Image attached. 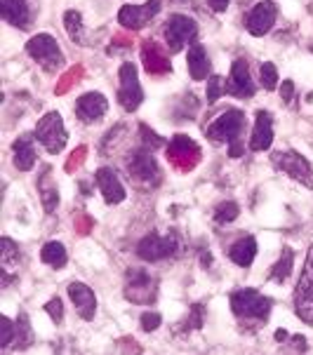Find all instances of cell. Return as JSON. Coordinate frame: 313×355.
Here are the masks:
<instances>
[{
    "label": "cell",
    "mask_w": 313,
    "mask_h": 355,
    "mask_svg": "<svg viewBox=\"0 0 313 355\" xmlns=\"http://www.w3.org/2000/svg\"><path fill=\"white\" fill-rule=\"evenodd\" d=\"M45 311L50 313V318L55 322H62V318H64V306H62V299L55 297V299H50L45 304Z\"/></svg>",
    "instance_id": "34"
},
{
    "label": "cell",
    "mask_w": 313,
    "mask_h": 355,
    "mask_svg": "<svg viewBox=\"0 0 313 355\" xmlns=\"http://www.w3.org/2000/svg\"><path fill=\"white\" fill-rule=\"evenodd\" d=\"M158 294L156 277H151L146 271H127L125 297L132 304H151Z\"/></svg>",
    "instance_id": "11"
},
{
    "label": "cell",
    "mask_w": 313,
    "mask_h": 355,
    "mask_svg": "<svg viewBox=\"0 0 313 355\" xmlns=\"http://www.w3.org/2000/svg\"><path fill=\"white\" fill-rule=\"evenodd\" d=\"M231 311L235 313V318L250 325H267L269 313H271V299L264 297L257 289H235L231 292Z\"/></svg>",
    "instance_id": "2"
},
{
    "label": "cell",
    "mask_w": 313,
    "mask_h": 355,
    "mask_svg": "<svg viewBox=\"0 0 313 355\" xmlns=\"http://www.w3.org/2000/svg\"><path fill=\"white\" fill-rule=\"evenodd\" d=\"M69 297L73 301L75 311H78V316L82 320H92L94 313H97V297H94L92 289L87 285H82V282H71Z\"/></svg>",
    "instance_id": "17"
},
{
    "label": "cell",
    "mask_w": 313,
    "mask_h": 355,
    "mask_svg": "<svg viewBox=\"0 0 313 355\" xmlns=\"http://www.w3.org/2000/svg\"><path fill=\"white\" fill-rule=\"evenodd\" d=\"M17 327L12 325L8 316H0V348H8L12 341H15Z\"/></svg>",
    "instance_id": "31"
},
{
    "label": "cell",
    "mask_w": 313,
    "mask_h": 355,
    "mask_svg": "<svg viewBox=\"0 0 313 355\" xmlns=\"http://www.w3.org/2000/svg\"><path fill=\"white\" fill-rule=\"evenodd\" d=\"M292 264H294V254L290 247H283V254H280V259L274 264V268H271V273L269 277L274 282H285L287 277H290L292 273Z\"/></svg>",
    "instance_id": "28"
},
{
    "label": "cell",
    "mask_w": 313,
    "mask_h": 355,
    "mask_svg": "<svg viewBox=\"0 0 313 355\" xmlns=\"http://www.w3.org/2000/svg\"><path fill=\"white\" fill-rule=\"evenodd\" d=\"M224 92L238 99H250L255 97V82L250 78V66L245 59H235L231 66V75L224 82Z\"/></svg>",
    "instance_id": "12"
},
{
    "label": "cell",
    "mask_w": 313,
    "mask_h": 355,
    "mask_svg": "<svg viewBox=\"0 0 313 355\" xmlns=\"http://www.w3.org/2000/svg\"><path fill=\"white\" fill-rule=\"evenodd\" d=\"M141 57H144V66H146L149 73H165V71L170 69L168 57H165L163 52L158 50V45H153V43L144 45V50H141Z\"/></svg>",
    "instance_id": "26"
},
{
    "label": "cell",
    "mask_w": 313,
    "mask_h": 355,
    "mask_svg": "<svg viewBox=\"0 0 313 355\" xmlns=\"http://www.w3.org/2000/svg\"><path fill=\"white\" fill-rule=\"evenodd\" d=\"M64 26H66L71 38L82 43V17H80V12L69 10L66 15H64Z\"/></svg>",
    "instance_id": "29"
},
{
    "label": "cell",
    "mask_w": 313,
    "mask_h": 355,
    "mask_svg": "<svg viewBox=\"0 0 313 355\" xmlns=\"http://www.w3.org/2000/svg\"><path fill=\"white\" fill-rule=\"evenodd\" d=\"M26 52H28V55H31V57L35 59V62H38L45 71H57V69H62V64H64L62 50H59L57 40L52 38L50 33H38V35H33V38L26 43Z\"/></svg>",
    "instance_id": "5"
},
{
    "label": "cell",
    "mask_w": 313,
    "mask_h": 355,
    "mask_svg": "<svg viewBox=\"0 0 313 355\" xmlns=\"http://www.w3.org/2000/svg\"><path fill=\"white\" fill-rule=\"evenodd\" d=\"M15 151V165L21 170V172H28L35 163V149H33V141L31 137H19L12 146Z\"/></svg>",
    "instance_id": "24"
},
{
    "label": "cell",
    "mask_w": 313,
    "mask_h": 355,
    "mask_svg": "<svg viewBox=\"0 0 313 355\" xmlns=\"http://www.w3.org/2000/svg\"><path fill=\"white\" fill-rule=\"evenodd\" d=\"M109 111V102H106L104 94L99 92H87L75 102V116L80 118L82 122L92 125V122H99Z\"/></svg>",
    "instance_id": "15"
},
{
    "label": "cell",
    "mask_w": 313,
    "mask_h": 355,
    "mask_svg": "<svg viewBox=\"0 0 313 355\" xmlns=\"http://www.w3.org/2000/svg\"><path fill=\"white\" fill-rule=\"evenodd\" d=\"M271 161H274V165L280 172H285L287 176H292L294 181L304 183L306 188L313 191V167L304 156H299L297 151H276L274 156H271Z\"/></svg>",
    "instance_id": "6"
},
{
    "label": "cell",
    "mask_w": 313,
    "mask_h": 355,
    "mask_svg": "<svg viewBox=\"0 0 313 355\" xmlns=\"http://www.w3.org/2000/svg\"><path fill=\"white\" fill-rule=\"evenodd\" d=\"M294 311L306 325H313V245L306 254V264L294 289Z\"/></svg>",
    "instance_id": "4"
},
{
    "label": "cell",
    "mask_w": 313,
    "mask_h": 355,
    "mask_svg": "<svg viewBox=\"0 0 313 355\" xmlns=\"http://www.w3.org/2000/svg\"><path fill=\"white\" fill-rule=\"evenodd\" d=\"M0 266H3V275H5V285L10 282V275L15 273V268L19 266V250L10 238L0 240Z\"/></svg>",
    "instance_id": "25"
},
{
    "label": "cell",
    "mask_w": 313,
    "mask_h": 355,
    "mask_svg": "<svg viewBox=\"0 0 313 355\" xmlns=\"http://www.w3.org/2000/svg\"><path fill=\"white\" fill-rule=\"evenodd\" d=\"M66 259H69V257H66V247H64L62 242H57V240L47 242L43 250H40V262L55 266V268H64Z\"/></svg>",
    "instance_id": "27"
},
{
    "label": "cell",
    "mask_w": 313,
    "mask_h": 355,
    "mask_svg": "<svg viewBox=\"0 0 313 355\" xmlns=\"http://www.w3.org/2000/svg\"><path fill=\"white\" fill-rule=\"evenodd\" d=\"M33 137L38 139L50 153H62L64 146H66V141H69V134H66V127H64L62 116H59L57 111L45 113L38 120V125H35Z\"/></svg>",
    "instance_id": "3"
},
{
    "label": "cell",
    "mask_w": 313,
    "mask_h": 355,
    "mask_svg": "<svg viewBox=\"0 0 313 355\" xmlns=\"http://www.w3.org/2000/svg\"><path fill=\"white\" fill-rule=\"evenodd\" d=\"M94 181H97L99 191H102L106 205H118L125 200V186L120 183V179H118L116 170L111 167H102L97 170V174H94Z\"/></svg>",
    "instance_id": "16"
},
{
    "label": "cell",
    "mask_w": 313,
    "mask_h": 355,
    "mask_svg": "<svg viewBox=\"0 0 313 355\" xmlns=\"http://www.w3.org/2000/svg\"><path fill=\"white\" fill-rule=\"evenodd\" d=\"M229 257H231L233 264L247 268V266L255 262V257H257V240L252 238V235H245V238L235 240L231 245V250H229Z\"/></svg>",
    "instance_id": "22"
},
{
    "label": "cell",
    "mask_w": 313,
    "mask_h": 355,
    "mask_svg": "<svg viewBox=\"0 0 313 355\" xmlns=\"http://www.w3.org/2000/svg\"><path fill=\"white\" fill-rule=\"evenodd\" d=\"M276 15H278L276 3H271V0H262V3H257L255 8L250 10V15L245 17L247 31H250L252 35L269 33L271 28H274V24H276Z\"/></svg>",
    "instance_id": "14"
},
{
    "label": "cell",
    "mask_w": 313,
    "mask_h": 355,
    "mask_svg": "<svg viewBox=\"0 0 313 355\" xmlns=\"http://www.w3.org/2000/svg\"><path fill=\"white\" fill-rule=\"evenodd\" d=\"M118 78H120V87H118V102H120L123 109L127 113L139 109L141 99H144V92H141L139 78H137V66L134 64H123L120 71H118Z\"/></svg>",
    "instance_id": "8"
},
{
    "label": "cell",
    "mask_w": 313,
    "mask_h": 355,
    "mask_svg": "<svg viewBox=\"0 0 313 355\" xmlns=\"http://www.w3.org/2000/svg\"><path fill=\"white\" fill-rule=\"evenodd\" d=\"M224 94V80L222 75H212L208 80V104L220 102V97Z\"/></svg>",
    "instance_id": "33"
},
{
    "label": "cell",
    "mask_w": 313,
    "mask_h": 355,
    "mask_svg": "<svg viewBox=\"0 0 313 355\" xmlns=\"http://www.w3.org/2000/svg\"><path fill=\"white\" fill-rule=\"evenodd\" d=\"M188 73H191L193 80H203L208 78L210 73V59H208V52H205V47L200 43H191L188 47Z\"/></svg>",
    "instance_id": "21"
},
{
    "label": "cell",
    "mask_w": 313,
    "mask_h": 355,
    "mask_svg": "<svg viewBox=\"0 0 313 355\" xmlns=\"http://www.w3.org/2000/svg\"><path fill=\"white\" fill-rule=\"evenodd\" d=\"M161 327V316L158 313H144L141 316V329L144 332H153V329Z\"/></svg>",
    "instance_id": "36"
},
{
    "label": "cell",
    "mask_w": 313,
    "mask_h": 355,
    "mask_svg": "<svg viewBox=\"0 0 313 355\" xmlns=\"http://www.w3.org/2000/svg\"><path fill=\"white\" fill-rule=\"evenodd\" d=\"M177 247H179V242H177L175 233H168V235L149 233L144 240H139L137 254H139V259H144V262H161V259L172 257L177 252Z\"/></svg>",
    "instance_id": "9"
},
{
    "label": "cell",
    "mask_w": 313,
    "mask_h": 355,
    "mask_svg": "<svg viewBox=\"0 0 313 355\" xmlns=\"http://www.w3.org/2000/svg\"><path fill=\"white\" fill-rule=\"evenodd\" d=\"M245 127V113L238 109H226L224 113L217 118L212 125H208V137L215 144H229V153L231 158L243 156V144H240V134Z\"/></svg>",
    "instance_id": "1"
},
{
    "label": "cell",
    "mask_w": 313,
    "mask_h": 355,
    "mask_svg": "<svg viewBox=\"0 0 313 355\" xmlns=\"http://www.w3.org/2000/svg\"><path fill=\"white\" fill-rule=\"evenodd\" d=\"M198 153H200L198 146L193 144L188 137H184V134H179V137H175L172 144H170L168 158H170V163L177 165L179 170H188V167H193V165H196L193 161H188V156L198 161Z\"/></svg>",
    "instance_id": "18"
},
{
    "label": "cell",
    "mask_w": 313,
    "mask_h": 355,
    "mask_svg": "<svg viewBox=\"0 0 313 355\" xmlns=\"http://www.w3.org/2000/svg\"><path fill=\"white\" fill-rule=\"evenodd\" d=\"M274 144V118L269 111H257L255 118V129L250 137V149L252 151H267Z\"/></svg>",
    "instance_id": "19"
},
{
    "label": "cell",
    "mask_w": 313,
    "mask_h": 355,
    "mask_svg": "<svg viewBox=\"0 0 313 355\" xmlns=\"http://www.w3.org/2000/svg\"><path fill=\"white\" fill-rule=\"evenodd\" d=\"M280 94H283V99H285V102H290V99H292V94H294V85H292L290 80H285V82H283Z\"/></svg>",
    "instance_id": "37"
},
{
    "label": "cell",
    "mask_w": 313,
    "mask_h": 355,
    "mask_svg": "<svg viewBox=\"0 0 313 355\" xmlns=\"http://www.w3.org/2000/svg\"><path fill=\"white\" fill-rule=\"evenodd\" d=\"M139 132H141V139H144L146 146H151V149H158V146H163V139L158 137L153 129L146 127V125H139Z\"/></svg>",
    "instance_id": "35"
},
{
    "label": "cell",
    "mask_w": 313,
    "mask_h": 355,
    "mask_svg": "<svg viewBox=\"0 0 313 355\" xmlns=\"http://www.w3.org/2000/svg\"><path fill=\"white\" fill-rule=\"evenodd\" d=\"M238 215H240V210H238V205L235 203H220L217 205V210H215V219L220 224H229V221H233V219H238Z\"/></svg>",
    "instance_id": "30"
},
{
    "label": "cell",
    "mask_w": 313,
    "mask_h": 355,
    "mask_svg": "<svg viewBox=\"0 0 313 355\" xmlns=\"http://www.w3.org/2000/svg\"><path fill=\"white\" fill-rule=\"evenodd\" d=\"M262 85H264V90H276V87H278V71H276V66L271 62L262 64Z\"/></svg>",
    "instance_id": "32"
},
{
    "label": "cell",
    "mask_w": 313,
    "mask_h": 355,
    "mask_svg": "<svg viewBox=\"0 0 313 355\" xmlns=\"http://www.w3.org/2000/svg\"><path fill=\"white\" fill-rule=\"evenodd\" d=\"M276 339H278V341H285V339H287V332H285V329H278V332H276Z\"/></svg>",
    "instance_id": "39"
},
{
    "label": "cell",
    "mask_w": 313,
    "mask_h": 355,
    "mask_svg": "<svg viewBox=\"0 0 313 355\" xmlns=\"http://www.w3.org/2000/svg\"><path fill=\"white\" fill-rule=\"evenodd\" d=\"M161 12V3L158 0H149L144 5H123L120 12H118V21L125 28H132V31H139L149 24L153 17Z\"/></svg>",
    "instance_id": "13"
},
{
    "label": "cell",
    "mask_w": 313,
    "mask_h": 355,
    "mask_svg": "<svg viewBox=\"0 0 313 355\" xmlns=\"http://www.w3.org/2000/svg\"><path fill=\"white\" fill-rule=\"evenodd\" d=\"M127 172L137 183H144V186H156L161 181V170H158L156 161L146 149L134 151L132 156L127 158Z\"/></svg>",
    "instance_id": "10"
},
{
    "label": "cell",
    "mask_w": 313,
    "mask_h": 355,
    "mask_svg": "<svg viewBox=\"0 0 313 355\" xmlns=\"http://www.w3.org/2000/svg\"><path fill=\"white\" fill-rule=\"evenodd\" d=\"M0 15L5 21H10L17 28H28V19H31V12H28L26 0H0Z\"/></svg>",
    "instance_id": "20"
},
{
    "label": "cell",
    "mask_w": 313,
    "mask_h": 355,
    "mask_svg": "<svg viewBox=\"0 0 313 355\" xmlns=\"http://www.w3.org/2000/svg\"><path fill=\"white\" fill-rule=\"evenodd\" d=\"M196 33H198V26L191 17L172 15L168 21V26H165V43H168V50L172 52V55L181 52L188 43H193Z\"/></svg>",
    "instance_id": "7"
},
{
    "label": "cell",
    "mask_w": 313,
    "mask_h": 355,
    "mask_svg": "<svg viewBox=\"0 0 313 355\" xmlns=\"http://www.w3.org/2000/svg\"><path fill=\"white\" fill-rule=\"evenodd\" d=\"M210 3V8L215 10V12H224L229 8V3H231V0H208Z\"/></svg>",
    "instance_id": "38"
},
{
    "label": "cell",
    "mask_w": 313,
    "mask_h": 355,
    "mask_svg": "<svg viewBox=\"0 0 313 355\" xmlns=\"http://www.w3.org/2000/svg\"><path fill=\"white\" fill-rule=\"evenodd\" d=\"M38 191H40V200H43L45 212L47 215H52L59 205V191H57V183L52 181V170L50 167H45L43 176L38 179Z\"/></svg>",
    "instance_id": "23"
}]
</instances>
